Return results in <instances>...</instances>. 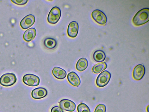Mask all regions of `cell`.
Instances as JSON below:
<instances>
[{
	"label": "cell",
	"mask_w": 149,
	"mask_h": 112,
	"mask_svg": "<svg viewBox=\"0 0 149 112\" xmlns=\"http://www.w3.org/2000/svg\"><path fill=\"white\" fill-rule=\"evenodd\" d=\"M149 9L145 8L139 11L134 15L132 22L134 25L139 26L143 25L149 21Z\"/></svg>",
	"instance_id": "obj_1"
},
{
	"label": "cell",
	"mask_w": 149,
	"mask_h": 112,
	"mask_svg": "<svg viewBox=\"0 0 149 112\" xmlns=\"http://www.w3.org/2000/svg\"><path fill=\"white\" fill-rule=\"evenodd\" d=\"M111 74L109 71L105 70L101 72L97 76L96 80L97 85L99 87H103L109 82L111 78Z\"/></svg>",
	"instance_id": "obj_2"
},
{
	"label": "cell",
	"mask_w": 149,
	"mask_h": 112,
	"mask_svg": "<svg viewBox=\"0 0 149 112\" xmlns=\"http://www.w3.org/2000/svg\"><path fill=\"white\" fill-rule=\"evenodd\" d=\"M61 15V11L60 8L54 6L52 8L50 11L47 18L49 23L52 24L57 23L60 19Z\"/></svg>",
	"instance_id": "obj_3"
},
{
	"label": "cell",
	"mask_w": 149,
	"mask_h": 112,
	"mask_svg": "<svg viewBox=\"0 0 149 112\" xmlns=\"http://www.w3.org/2000/svg\"><path fill=\"white\" fill-rule=\"evenodd\" d=\"M17 77L13 73L3 74L0 78V84L5 87H9L14 85L16 82Z\"/></svg>",
	"instance_id": "obj_4"
},
{
	"label": "cell",
	"mask_w": 149,
	"mask_h": 112,
	"mask_svg": "<svg viewBox=\"0 0 149 112\" xmlns=\"http://www.w3.org/2000/svg\"><path fill=\"white\" fill-rule=\"evenodd\" d=\"M22 81L25 85L29 86H36L39 85L40 79L37 76L32 74H25L23 77Z\"/></svg>",
	"instance_id": "obj_5"
},
{
	"label": "cell",
	"mask_w": 149,
	"mask_h": 112,
	"mask_svg": "<svg viewBox=\"0 0 149 112\" xmlns=\"http://www.w3.org/2000/svg\"><path fill=\"white\" fill-rule=\"evenodd\" d=\"M91 16L96 22L100 25H105L107 21V18L105 14L98 9L94 10L92 13Z\"/></svg>",
	"instance_id": "obj_6"
},
{
	"label": "cell",
	"mask_w": 149,
	"mask_h": 112,
	"mask_svg": "<svg viewBox=\"0 0 149 112\" xmlns=\"http://www.w3.org/2000/svg\"><path fill=\"white\" fill-rule=\"evenodd\" d=\"M60 107L63 110L73 112L76 109L75 104L72 101L67 99H63L58 102Z\"/></svg>",
	"instance_id": "obj_7"
},
{
	"label": "cell",
	"mask_w": 149,
	"mask_h": 112,
	"mask_svg": "<svg viewBox=\"0 0 149 112\" xmlns=\"http://www.w3.org/2000/svg\"><path fill=\"white\" fill-rule=\"evenodd\" d=\"M35 21L34 15L32 14L28 15L22 19L20 22V25L22 29H26L32 26Z\"/></svg>",
	"instance_id": "obj_8"
},
{
	"label": "cell",
	"mask_w": 149,
	"mask_h": 112,
	"mask_svg": "<svg viewBox=\"0 0 149 112\" xmlns=\"http://www.w3.org/2000/svg\"><path fill=\"white\" fill-rule=\"evenodd\" d=\"M145 68L144 66L141 64L137 65L133 69V77L136 80H141L145 73Z\"/></svg>",
	"instance_id": "obj_9"
},
{
	"label": "cell",
	"mask_w": 149,
	"mask_h": 112,
	"mask_svg": "<svg viewBox=\"0 0 149 112\" xmlns=\"http://www.w3.org/2000/svg\"><path fill=\"white\" fill-rule=\"evenodd\" d=\"M48 92L45 88L38 87L33 89L31 92L32 97L35 99H41L45 97L47 94Z\"/></svg>",
	"instance_id": "obj_10"
},
{
	"label": "cell",
	"mask_w": 149,
	"mask_h": 112,
	"mask_svg": "<svg viewBox=\"0 0 149 112\" xmlns=\"http://www.w3.org/2000/svg\"><path fill=\"white\" fill-rule=\"evenodd\" d=\"M79 30V25L75 21L71 22L69 24L67 30L69 36L72 38L75 37L77 35Z\"/></svg>",
	"instance_id": "obj_11"
},
{
	"label": "cell",
	"mask_w": 149,
	"mask_h": 112,
	"mask_svg": "<svg viewBox=\"0 0 149 112\" xmlns=\"http://www.w3.org/2000/svg\"><path fill=\"white\" fill-rule=\"evenodd\" d=\"M68 82L74 86L78 87L81 83V80L78 74L74 71L69 72L67 75Z\"/></svg>",
	"instance_id": "obj_12"
},
{
	"label": "cell",
	"mask_w": 149,
	"mask_h": 112,
	"mask_svg": "<svg viewBox=\"0 0 149 112\" xmlns=\"http://www.w3.org/2000/svg\"><path fill=\"white\" fill-rule=\"evenodd\" d=\"M52 73L56 78L59 80L64 79L67 75V73L65 70L57 66L54 68L52 71Z\"/></svg>",
	"instance_id": "obj_13"
},
{
	"label": "cell",
	"mask_w": 149,
	"mask_h": 112,
	"mask_svg": "<svg viewBox=\"0 0 149 112\" xmlns=\"http://www.w3.org/2000/svg\"><path fill=\"white\" fill-rule=\"evenodd\" d=\"M36 31L34 28H31L26 30L23 35V38L26 41L29 42L33 40L35 37Z\"/></svg>",
	"instance_id": "obj_14"
},
{
	"label": "cell",
	"mask_w": 149,
	"mask_h": 112,
	"mask_svg": "<svg viewBox=\"0 0 149 112\" xmlns=\"http://www.w3.org/2000/svg\"><path fill=\"white\" fill-rule=\"evenodd\" d=\"M43 44L47 48L53 50L55 48L57 45V41L54 38L51 37H47L44 40Z\"/></svg>",
	"instance_id": "obj_15"
},
{
	"label": "cell",
	"mask_w": 149,
	"mask_h": 112,
	"mask_svg": "<svg viewBox=\"0 0 149 112\" xmlns=\"http://www.w3.org/2000/svg\"><path fill=\"white\" fill-rule=\"evenodd\" d=\"M88 65V62L85 58H80L77 62L76 68L79 71H82L86 69Z\"/></svg>",
	"instance_id": "obj_16"
},
{
	"label": "cell",
	"mask_w": 149,
	"mask_h": 112,
	"mask_svg": "<svg viewBox=\"0 0 149 112\" xmlns=\"http://www.w3.org/2000/svg\"><path fill=\"white\" fill-rule=\"evenodd\" d=\"M105 52L102 50H97L93 53V58L94 60L98 62H101L104 60L106 58Z\"/></svg>",
	"instance_id": "obj_17"
},
{
	"label": "cell",
	"mask_w": 149,
	"mask_h": 112,
	"mask_svg": "<svg viewBox=\"0 0 149 112\" xmlns=\"http://www.w3.org/2000/svg\"><path fill=\"white\" fill-rule=\"evenodd\" d=\"M107 67V64L105 62L99 63L93 66L92 72L95 74H98L105 69Z\"/></svg>",
	"instance_id": "obj_18"
},
{
	"label": "cell",
	"mask_w": 149,
	"mask_h": 112,
	"mask_svg": "<svg viewBox=\"0 0 149 112\" xmlns=\"http://www.w3.org/2000/svg\"><path fill=\"white\" fill-rule=\"evenodd\" d=\"M77 111L78 112H91L88 106L83 103H81L78 105Z\"/></svg>",
	"instance_id": "obj_19"
},
{
	"label": "cell",
	"mask_w": 149,
	"mask_h": 112,
	"mask_svg": "<svg viewBox=\"0 0 149 112\" xmlns=\"http://www.w3.org/2000/svg\"><path fill=\"white\" fill-rule=\"evenodd\" d=\"M106 107L103 104H98L96 107L94 112H106Z\"/></svg>",
	"instance_id": "obj_20"
},
{
	"label": "cell",
	"mask_w": 149,
	"mask_h": 112,
	"mask_svg": "<svg viewBox=\"0 0 149 112\" xmlns=\"http://www.w3.org/2000/svg\"><path fill=\"white\" fill-rule=\"evenodd\" d=\"M11 1L13 3L18 5L22 6L26 4L28 0H11Z\"/></svg>",
	"instance_id": "obj_21"
},
{
	"label": "cell",
	"mask_w": 149,
	"mask_h": 112,
	"mask_svg": "<svg viewBox=\"0 0 149 112\" xmlns=\"http://www.w3.org/2000/svg\"><path fill=\"white\" fill-rule=\"evenodd\" d=\"M50 112H64V111L60 107L58 106H55L52 107Z\"/></svg>",
	"instance_id": "obj_22"
}]
</instances>
